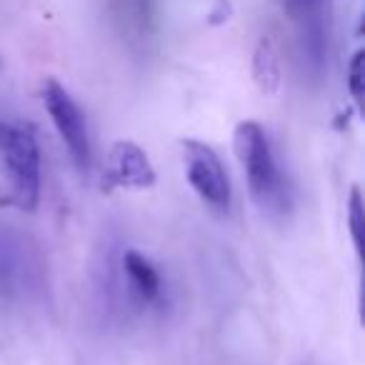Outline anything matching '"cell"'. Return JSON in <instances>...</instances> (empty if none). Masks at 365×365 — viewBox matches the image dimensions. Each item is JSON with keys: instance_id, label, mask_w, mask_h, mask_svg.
Instances as JSON below:
<instances>
[{"instance_id": "cell-10", "label": "cell", "mask_w": 365, "mask_h": 365, "mask_svg": "<svg viewBox=\"0 0 365 365\" xmlns=\"http://www.w3.org/2000/svg\"><path fill=\"white\" fill-rule=\"evenodd\" d=\"M363 51H355L348 63V93L353 98L355 108L363 110V93H365V78H363Z\"/></svg>"}, {"instance_id": "cell-1", "label": "cell", "mask_w": 365, "mask_h": 365, "mask_svg": "<svg viewBox=\"0 0 365 365\" xmlns=\"http://www.w3.org/2000/svg\"><path fill=\"white\" fill-rule=\"evenodd\" d=\"M233 150L243 165L250 198L273 215L290 208V188L270 148L268 133L258 120H240L233 130Z\"/></svg>"}, {"instance_id": "cell-7", "label": "cell", "mask_w": 365, "mask_h": 365, "mask_svg": "<svg viewBox=\"0 0 365 365\" xmlns=\"http://www.w3.org/2000/svg\"><path fill=\"white\" fill-rule=\"evenodd\" d=\"M120 268L125 275V283L130 295L143 305H150L160 298L163 293V280L160 273L155 270V265L140 255L138 250H125L120 258Z\"/></svg>"}, {"instance_id": "cell-3", "label": "cell", "mask_w": 365, "mask_h": 365, "mask_svg": "<svg viewBox=\"0 0 365 365\" xmlns=\"http://www.w3.org/2000/svg\"><path fill=\"white\" fill-rule=\"evenodd\" d=\"M180 155L182 170H185V178H188L195 195L213 210L225 213L230 208V200H233V190H230L228 170H225L218 153L208 143L188 138L180 143Z\"/></svg>"}, {"instance_id": "cell-4", "label": "cell", "mask_w": 365, "mask_h": 365, "mask_svg": "<svg viewBox=\"0 0 365 365\" xmlns=\"http://www.w3.org/2000/svg\"><path fill=\"white\" fill-rule=\"evenodd\" d=\"M285 18L295 31L300 58L310 73H323L330 38V0H280Z\"/></svg>"}, {"instance_id": "cell-2", "label": "cell", "mask_w": 365, "mask_h": 365, "mask_svg": "<svg viewBox=\"0 0 365 365\" xmlns=\"http://www.w3.org/2000/svg\"><path fill=\"white\" fill-rule=\"evenodd\" d=\"M0 165L11 185L8 200L21 210H36L41 203V145L31 125L0 120Z\"/></svg>"}, {"instance_id": "cell-8", "label": "cell", "mask_w": 365, "mask_h": 365, "mask_svg": "<svg viewBox=\"0 0 365 365\" xmlns=\"http://www.w3.org/2000/svg\"><path fill=\"white\" fill-rule=\"evenodd\" d=\"M253 81L265 96H275L283 83V71H280V58L275 53V46L270 38H260L253 53Z\"/></svg>"}, {"instance_id": "cell-6", "label": "cell", "mask_w": 365, "mask_h": 365, "mask_svg": "<svg viewBox=\"0 0 365 365\" xmlns=\"http://www.w3.org/2000/svg\"><path fill=\"white\" fill-rule=\"evenodd\" d=\"M103 185L125 190H148L155 185V168L135 140H115L103 165Z\"/></svg>"}, {"instance_id": "cell-5", "label": "cell", "mask_w": 365, "mask_h": 365, "mask_svg": "<svg viewBox=\"0 0 365 365\" xmlns=\"http://www.w3.org/2000/svg\"><path fill=\"white\" fill-rule=\"evenodd\" d=\"M41 96L71 160L76 163L78 170H88L91 168V135H88V120L83 108L56 78H48L43 83Z\"/></svg>"}, {"instance_id": "cell-9", "label": "cell", "mask_w": 365, "mask_h": 365, "mask_svg": "<svg viewBox=\"0 0 365 365\" xmlns=\"http://www.w3.org/2000/svg\"><path fill=\"white\" fill-rule=\"evenodd\" d=\"M363 228H365V215H363V195L360 188L353 185L348 198V230H350V240H353L358 255L363 253Z\"/></svg>"}]
</instances>
